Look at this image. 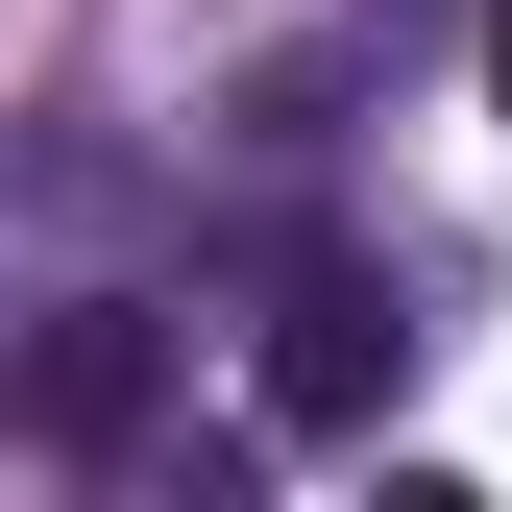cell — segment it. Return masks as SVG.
Here are the masks:
<instances>
[{"instance_id": "obj_3", "label": "cell", "mask_w": 512, "mask_h": 512, "mask_svg": "<svg viewBox=\"0 0 512 512\" xmlns=\"http://www.w3.org/2000/svg\"><path fill=\"white\" fill-rule=\"evenodd\" d=\"M488 122H512V0H488Z\"/></svg>"}, {"instance_id": "obj_2", "label": "cell", "mask_w": 512, "mask_h": 512, "mask_svg": "<svg viewBox=\"0 0 512 512\" xmlns=\"http://www.w3.org/2000/svg\"><path fill=\"white\" fill-rule=\"evenodd\" d=\"M391 366H415L391 269H293V317H269V439H366V415H391Z\"/></svg>"}, {"instance_id": "obj_1", "label": "cell", "mask_w": 512, "mask_h": 512, "mask_svg": "<svg viewBox=\"0 0 512 512\" xmlns=\"http://www.w3.org/2000/svg\"><path fill=\"white\" fill-rule=\"evenodd\" d=\"M0 415H25L49 464H147V415H171V317H147V293L25 317V342H0Z\"/></svg>"}]
</instances>
